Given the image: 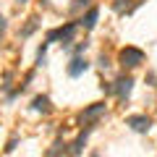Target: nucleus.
Returning <instances> with one entry per match:
<instances>
[{
  "label": "nucleus",
  "mask_w": 157,
  "mask_h": 157,
  "mask_svg": "<svg viewBox=\"0 0 157 157\" xmlns=\"http://www.w3.org/2000/svg\"><path fill=\"white\" fill-rule=\"evenodd\" d=\"M105 115V105H102V102H97V105H92V107H86L84 113H81V121H84V123H94V121H100V118Z\"/></svg>",
  "instance_id": "39448f33"
},
{
  "label": "nucleus",
  "mask_w": 157,
  "mask_h": 157,
  "mask_svg": "<svg viewBox=\"0 0 157 157\" xmlns=\"http://www.w3.org/2000/svg\"><path fill=\"white\" fill-rule=\"evenodd\" d=\"M97 16H100V8H89V13H86L84 18H81V26L84 29H94V24H97Z\"/></svg>",
  "instance_id": "6e6552de"
},
{
  "label": "nucleus",
  "mask_w": 157,
  "mask_h": 157,
  "mask_svg": "<svg viewBox=\"0 0 157 157\" xmlns=\"http://www.w3.org/2000/svg\"><path fill=\"white\" fill-rule=\"evenodd\" d=\"M16 3H18V6H24V3H26V0H16Z\"/></svg>",
  "instance_id": "dca6fc26"
},
{
  "label": "nucleus",
  "mask_w": 157,
  "mask_h": 157,
  "mask_svg": "<svg viewBox=\"0 0 157 157\" xmlns=\"http://www.w3.org/2000/svg\"><path fill=\"white\" fill-rule=\"evenodd\" d=\"M34 29H37V18H29V24L21 29V37H29V34H32Z\"/></svg>",
  "instance_id": "9d476101"
},
{
  "label": "nucleus",
  "mask_w": 157,
  "mask_h": 157,
  "mask_svg": "<svg viewBox=\"0 0 157 157\" xmlns=\"http://www.w3.org/2000/svg\"><path fill=\"white\" fill-rule=\"evenodd\" d=\"M131 89H134V78L131 76H121L115 84H113V94H118L121 100H126V97L131 94Z\"/></svg>",
  "instance_id": "7ed1b4c3"
},
{
  "label": "nucleus",
  "mask_w": 157,
  "mask_h": 157,
  "mask_svg": "<svg viewBox=\"0 0 157 157\" xmlns=\"http://www.w3.org/2000/svg\"><path fill=\"white\" fill-rule=\"evenodd\" d=\"M32 107H34L37 113H50V110H52V105H50V97H45V94H42V97H34Z\"/></svg>",
  "instance_id": "0eeeda50"
},
{
  "label": "nucleus",
  "mask_w": 157,
  "mask_h": 157,
  "mask_svg": "<svg viewBox=\"0 0 157 157\" xmlns=\"http://www.w3.org/2000/svg\"><path fill=\"white\" fill-rule=\"evenodd\" d=\"M66 152H68V149H66V144H55L52 149H47L45 155H50V157H52V155H66Z\"/></svg>",
  "instance_id": "9b49d317"
},
{
  "label": "nucleus",
  "mask_w": 157,
  "mask_h": 157,
  "mask_svg": "<svg viewBox=\"0 0 157 157\" xmlns=\"http://www.w3.org/2000/svg\"><path fill=\"white\" fill-rule=\"evenodd\" d=\"M86 6H89V0H76V3H73V11H78V8H86Z\"/></svg>",
  "instance_id": "f8f14e48"
},
{
  "label": "nucleus",
  "mask_w": 157,
  "mask_h": 157,
  "mask_svg": "<svg viewBox=\"0 0 157 157\" xmlns=\"http://www.w3.org/2000/svg\"><path fill=\"white\" fill-rule=\"evenodd\" d=\"M126 126H131V128L139 131V134H147V131L152 128V121L147 115H131V118H126Z\"/></svg>",
  "instance_id": "20e7f679"
},
{
  "label": "nucleus",
  "mask_w": 157,
  "mask_h": 157,
  "mask_svg": "<svg viewBox=\"0 0 157 157\" xmlns=\"http://www.w3.org/2000/svg\"><path fill=\"white\" fill-rule=\"evenodd\" d=\"M6 26H8V24H6V18L0 16V37H3V32H6Z\"/></svg>",
  "instance_id": "2eb2a0df"
},
{
  "label": "nucleus",
  "mask_w": 157,
  "mask_h": 157,
  "mask_svg": "<svg viewBox=\"0 0 157 157\" xmlns=\"http://www.w3.org/2000/svg\"><path fill=\"white\" fill-rule=\"evenodd\" d=\"M84 50H86V42H81V45L73 47V55H78V52H84Z\"/></svg>",
  "instance_id": "ddd939ff"
},
{
  "label": "nucleus",
  "mask_w": 157,
  "mask_h": 157,
  "mask_svg": "<svg viewBox=\"0 0 157 157\" xmlns=\"http://www.w3.org/2000/svg\"><path fill=\"white\" fill-rule=\"evenodd\" d=\"M86 68H89V63H86L84 58H78V55H76L71 63H68V76H71V78H78L81 73H86Z\"/></svg>",
  "instance_id": "423d86ee"
},
{
  "label": "nucleus",
  "mask_w": 157,
  "mask_h": 157,
  "mask_svg": "<svg viewBox=\"0 0 157 157\" xmlns=\"http://www.w3.org/2000/svg\"><path fill=\"white\" fill-rule=\"evenodd\" d=\"M84 141H86V131L71 144V149H68V152H71V155H81V152H84Z\"/></svg>",
  "instance_id": "1a4fd4ad"
},
{
  "label": "nucleus",
  "mask_w": 157,
  "mask_h": 157,
  "mask_svg": "<svg viewBox=\"0 0 157 157\" xmlns=\"http://www.w3.org/2000/svg\"><path fill=\"white\" fill-rule=\"evenodd\" d=\"M141 60H144V52L139 47H123L121 50V66L123 68H136Z\"/></svg>",
  "instance_id": "f03ea898"
},
{
  "label": "nucleus",
  "mask_w": 157,
  "mask_h": 157,
  "mask_svg": "<svg viewBox=\"0 0 157 157\" xmlns=\"http://www.w3.org/2000/svg\"><path fill=\"white\" fill-rule=\"evenodd\" d=\"M76 26L78 24L76 21H71V24H66V26H60V29H52V32H47V42H55V39H60L63 45H71L73 42V32H76Z\"/></svg>",
  "instance_id": "f257e3e1"
},
{
  "label": "nucleus",
  "mask_w": 157,
  "mask_h": 157,
  "mask_svg": "<svg viewBox=\"0 0 157 157\" xmlns=\"http://www.w3.org/2000/svg\"><path fill=\"white\" fill-rule=\"evenodd\" d=\"M100 66H102V68H107V66H110V60H107L105 55H100Z\"/></svg>",
  "instance_id": "4468645a"
}]
</instances>
